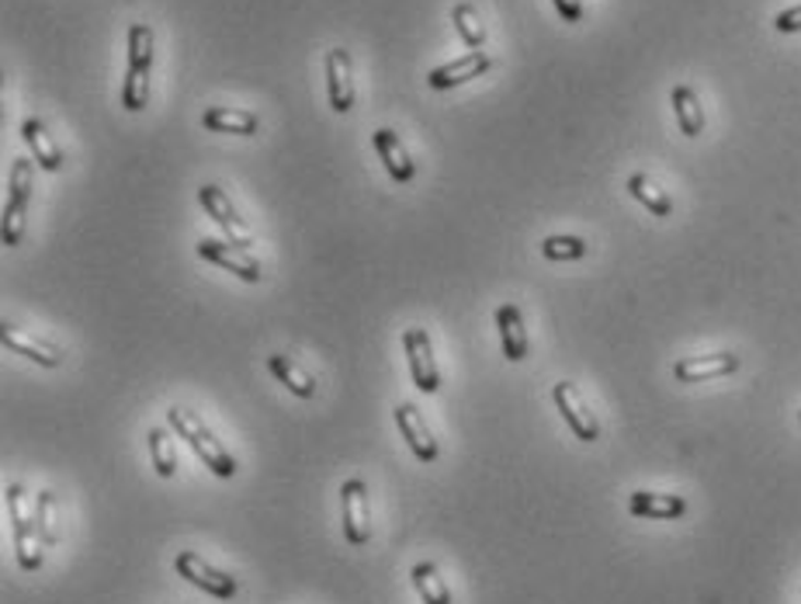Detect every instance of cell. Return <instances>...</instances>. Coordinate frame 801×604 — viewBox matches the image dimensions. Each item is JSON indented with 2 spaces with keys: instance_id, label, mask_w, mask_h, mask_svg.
Returning <instances> with one entry per match:
<instances>
[{
  "instance_id": "cell-1",
  "label": "cell",
  "mask_w": 801,
  "mask_h": 604,
  "mask_svg": "<svg viewBox=\"0 0 801 604\" xmlns=\"http://www.w3.org/2000/svg\"><path fill=\"white\" fill-rule=\"evenodd\" d=\"M167 425H171V431H177L181 441H188L191 452L205 462V469H212L219 479H233L240 473L233 452L225 449L209 428H205V420L198 414L184 410V407H171L167 410Z\"/></svg>"
},
{
  "instance_id": "cell-2",
  "label": "cell",
  "mask_w": 801,
  "mask_h": 604,
  "mask_svg": "<svg viewBox=\"0 0 801 604\" xmlns=\"http://www.w3.org/2000/svg\"><path fill=\"white\" fill-rule=\"evenodd\" d=\"M4 500H8V518H11V535H14V556H18V567L25 573H35L43 570V535H38V525H35V503L28 508V493L22 483H11L4 490Z\"/></svg>"
},
{
  "instance_id": "cell-3",
  "label": "cell",
  "mask_w": 801,
  "mask_h": 604,
  "mask_svg": "<svg viewBox=\"0 0 801 604\" xmlns=\"http://www.w3.org/2000/svg\"><path fill=\"white\" fill-rule=\"evenodd\" d=\"M150 70H153V28L132 25L129 28V67L121 80V108L142 112L150 105Z\"/></svg>"
},
{
  "instance_id": "cell-4",
  "label": "cell",
  "mask_w": 801,
  "mask_h": 604,
  "mask_svg": "<svg viewBox=\"0 0 801 604\" xmlns=\"http://www.w3.org/2000/svg\"><path fill=\"white\" fill-rule=\"evenodd\" d=\"M32 177H35V164L28 156H18L11 164V177H8V206H4V247H18L25 233V212L32 201Z\"/></svg>"
},
{
  "instance_id": "cell-5",
  "label": "cell",
  "mask_w": 801,
  "mask_h": 604,
  "mask_svg": "<svg viewBox=\"0 0 801 604\" xmlns=\"http://www.w3.org/2000/svg\"><path fill=\"white\" fill-rule=\"evenodd\" d=\"M340 525H344V538L355 549L368 546V538H372V508H368L364 479H347L340 487Z\"/></svg>"
},
{
  "instance_id": "cell-6",
  "label": "cell",
  "mask_w": 801,
  "mask_h": 604,
  "mask_svg": "<svg viewBox=\"0 0 801 604\" xmlns=\"http://www.w3.org/2000/svg\"><path fill=\"white\" fill-rule=\"evenodd\" d=\"M195 254L201 260H209V265L216 268H225L230 275H236L240 281H246V286H260V260L251 254V251H243L240 244H222V240H212V236H201L198 240V247Z\"/></svg>"
},
{
  "instance_id": "cell-7",
  "label": "cell",
  "mask_w": 801,
  "mask_h": 604,
  "mask_svg": "<svg viewBox=\"0 0 801 604\" xmlns=\"http://www.w3.org/2000/svg\"><path fill=\"white\" fill-rule=\"evenodd\" d=\"M403 351H406V365L414 375V386L420 393H438L441 390V372L434 361V345H430V334L423 327H409L403 330Z\"/></svg>"
},
{
  "instance_id": "cell-8",
  "label": "cell",
  "mask_w": 801,
  "mask_h": 604,
  "mask_svg": "<svg viewBox=\"0 0 801 604\" xmlns=\"http://www.w3.org/2000/svg\"><path fill=\"white\" fill-rule=\"evenodd\" d=\"M174 570H177L181 580H188L191 588L205 591L209 597H219V601H230V597H236V591H240V583L233 580V573L216 570L212 562H205L198 553H177Z\"/></svg>"
},
{
  "instance_id": "cell-9",
  "label": "cell",
  "mask_w": 801,
  "mask_h": 604,
  "mask_svg": "<svg viewBox=\"0 0 801 604\" xmlns=\"http://www.w3.org/2000/svg\"><path fill=\"white\" fill-rule=\"evenodd\" d=\"M552 403H556V410L562 414L569 431L577 434L580 441H597L601 438V420H597V414L587 407L583 393L572 386V382H556V386H552Z\"/></svg>"
},
{
  "instance_id": "cell-10",
  "label": "cell",
  "mask_w": 801,
  "mask_h": 604,
  "mask_svg": "<svg viewBox=\"0 0 801 604\" xmlns=\"http://www.w3.org/2000/svg\"><path fill=\"white\" fill-rule=\"evenodd\" d=\"M393 420H396V428H399L403 441L409 445V452H414L420 462H434V458L441 455L438 438H434V431L427 428V420H423V414L417 410V403H399V407L393 410Z\"/></svg>"
},
{
  "instance_id": "cell-11",
  "label": "cell",
  "mask_w": 801,
  "mask_h": 604,
  "mask_svg": "<svg viewBox=\"0 0 801 604\" xmlns=\"http://www.w3.org/2000/svg\"><path fill=\"white\" fill-rule=\"evenodd\" d=\"M743 358L732 351H718V355H701V358H681L673 365V379L684 382V386H697V382L708 379H725L732 372H739Z\"/></svg>"
},
{
  "instance_id": "cell-12",
  "label": "cell",
  "mask_w": 801,
  "mask_h": 604,
  "mask_svg": "<svg viewBox=\"0 0 801 604\" xmlns=\"http://www.w3.org/2000/svg\"><path fill=\"white\" fill-rule=\"evenodd\" d=\"M326 94H330V108L337 115H347L355 108V70L347 49L326 53Z\"/></svg>"
},
{
  "instance_id": "cell-13",
  "label": "cell",
  "mask_w": 801,
  "mask_h": 604,
  "mask_svg": "<svg viewBox=\"0 0 801 604\" xmlns=\"http://www.w3.org/2000/svg\"><path fill=\"white\" fill-rule=\"evenodd\" d=\"M198 201H201V209L209 212L216 223L230 233L240 247H251V230H246V219H240V212L233 209V201L225 198V191L222 188H216V185H201L198 188Z\"/></svg>"
},
{
  "instance_id": "cell-14",
  "label": "cell",
  "mask_w": 801,
  "mask_h": 604,
  "mask_svg": "<svg viewBox=\"0 0 801 604\" xmlns=\"http://www.w3.org/2000/svg\"><path fill=\"white\" fill-rule=\"evenodd\" d=\"M486 70H489V56L486 53H465L462 59H451V63L430 70L427 84L434 91H451L458 84H468V80H479Z\"/></svg>"
},
{
  "instance_id": "cell-15",
  "label": "cell",
  "mask_w": 801,
  "mask_h": 604,
  "mask_svg": "<svg viewBox=\"0 0 801 604\" xmlns=\"http://www.w3.org/2000/svg\"><path fill=\"white\" fill-rule=\"evenodd\" d=\"M372 147H375L379 160L385 164L388 177L399 181V185H409V181H414L417 164H414V160H409V153H406V147H403V139H399L393 129H375V132H372Z\"/></svg>"
},
{
  "instance_id": "cell-16",
  "label": "cell",
  "mask_w": 801,
  "mask_h": 604,
  "mask_svg": "<svg viewBox=\"0 0 801 604\" xmlns=\"http://www.w3.org/2000/svg\"><path fill=\"white\" fill-rule=\"evenodd\" d=\"M0 340H4V348H8L11 355L28 358V361H35V365H43V369H59V365H63V351L53 348V345H46V340L28 337L25 330H18V327H11V324L0 327Z\"/></svg>"
},
{
  "instance_id": "cell-17",
  "label": "cell",
  "mask_w": 801,
  "mask_h": 604,
  "mask_svg": "<svg viewBox=\"0 0 801 604\" xmlns=\"http://www.w3.org/2000/svg\"><path fill=\"white\" fill-rule=\"evenodd\" d=\"M628 514L631 518H646V521H676L687 514V500L676 493H649V490H635L628 497Z\"/></svg>"
},
{
  "instance_id": "cell-18",
  "label": "cell",
  "mask_w": 801,
  "mask_h": 604,
  "mask_svg": "<svg viewBox=\"0 0 801 604\" xmlns=\"http://www.w3.org/2000/svg\"><path fill=\"white\" fill-rule=\"evenodd\" d=\"M497 330H500L503 358L507 361H524L527 351H531V340H527V330H524V316H521L518 306H513V302L497 306Z\"/></svg>"
},
{
  "instance_id": "cell-19",
  "label": "cell",
  "mask_w": 801,
  "mask_h": 604,
  "mask_svg": "<svg viewBox=\"0 0 801 604\" xmlns=\"http://www.w3.org/2000/svg\"><path fill=\"white\" fill-rule=\"evenodd\" d=\"M201 126L222 136H254L260 129V118L246 108H205Z\"/></svg>"
},
{
  "instance_id": "cell-20",
  "label": "cell",
  "mask_w": 801,
  "mask_h": 604,
  "mask_svg": "<svg viewBox=\"0 0 801 604\" xmlns=\"http://www.w3.org/2000/svg\"><path fill=\"white\" fill-rule=\"evenodd\" d=\"M22 136H25V143H28L32 156L38 160V167L49 171V174H56L59 167H63V150H59V147L53 143V136H49V129H46L43 118H25Z\"/></svg>"
},
{
  "instance_id": "cell-21",
  "label": "cell",
  "mask_w": 801,
  "mask_h": 604,
  "mask_svg": "<svg viewBox=\"0 0 801 604\" xmlns=\"http://www.w3.org/2000/svg\"><path fill=\"white\" fill-rule=\"evenodd\" d=\"M673 115H676V126H681V132L687 139H697L705 132V108H701V101H697V91L687 88V84H676L673 94Z\"/></svg>"
},
{
  "instance_id": "cell-22",
  "label": "cell",
  "mask_w": 801,
  "mask_h": 604,
  "mask_svg": "<svg viewBox=\"0 0 801 604\" xmlns=\"http://www.w3.org/2000/svg\"><path fill=\"white\" fill-rule=\"evenodd\" d=\"M267 369H271V375L281 382V386H289L292 396H299V399H313L316 396V379L305 369H299L292 358L271 355V358H267Z\"/></svg>"
},
{
  "instance_id": "cell-23",
  "label": "cell",
  "mask_w": 801,
  "mask_h": 604,
  "mask_svg": "<svg viewBox=\"0 0 801 604\" xmlns=\"http://www.w3.org/2000/svg\"><path fill=\"white\" fill-rule=\"evenodd\" d=\"M35 525L46 546L63 542V508H59V497L53 490H43L35 497Z\"/></svg>"
},
{
  "instance_id": "cell-24",
  "label": "cell",
  "mask_w": 801,
  "mask_h": 604,
  "mask_svg": "<svg viewBox=\"0 0 801 604\" xmlns=\"http://www.w3.org/2000/svg\"><path fill=\"white\" fill-rule=\"evenodd\" d=\"M409 577H414V588H417L423 604H451V601H455V594H451V588H448V580L441 577V570L434 567V562H417Z\"/></svg>"
},
{
  "instance_id": "cell-25",
  "label": "cell",
  "mask_w": 801,
  "mask_h": 604,
  "mask_svg": "<svg viewBox=\"0 0 801 604\" xmlns=\"http://www.w3.org/2000/svg\"><path fill=\"white\" fill-rule=\"evenodd\" d=\"M628 195L639 201V206H646L652 216H660V219H666L673 212V198L660 185H655L649 174H631L628 177Z\"/></svg>"
},
{
  "instance_id": "cell-26",
  "label": "cell",
  "mask_w": 801,
  "mask_h": 604,
  "mask_svg": "<svg viewBox=\"0 0 801 604\" xmlns=\"http://www.w3.org/2000/svg\"><path fill=\"white\" fill-rule=\"evenodd\" d=\"M147 445H150V462L160 479H174L177 476V445L167 428H150L147 434Z\"/></svg>"
},
{
  "instance_id": "cell-27",
  "label": "cell",
  "mask_w": 801,
  "mask_h": 604,
  "mask_svg": "<svg viewBox=\"0 0 801 604\" xmlns=\"http://www.w3.org/2000/svg\"><path fill=\"white\" fill-rule=\"evenodd\" d=\"M451 25H455V32L462 35V43L468 49H483L486 46V25H483L479 11L472 4H455V11H451Z\"/></svg>"
},
{
  "instance_id": "cell-28",
  "label": "cell",
  "mask_w": 801,
  "mask_h": 604,
  "mask_svg": "<svg viewBox=\"0 0 801 604\" xmlns=\"http://www.w3.org/2000/svg\"><path fill=\"white\" fill-rule=\"evenodd\" d=\"M587 240L580 236H545L542 240V257L548 260H580L587 257Z\"/></svg>"
},
{
  "instance_id": "cell-29",
  "label": "cell",
  "mask_w": 801,
  "mask_h": 604,
  "mask_svg": "<svg viewBox=\"0 0 801 604\" xmlns=\"http://www.w3.org/2000/svg\"><path fill=\"white\" fill-rule=\"evenodd\" d=\"M774 28H777V32H785V35L801 32V4H794V8H788V11H780V14L774 18Z\"/></svg>"
},
{
  "instance_id": "cell-30",
  "label": "cell",
  "mask_w": 801,
  "mask_h": 604,
  "mask_svg": "<svg viewBox=\"0 0 801 604\" xmlns=\"http://www.w3.org/2000/svg\"><path fill=\"white\" fill-rule=\"evenodd\" d=\"M552 4H556L562 22H569V25H580L583 22V4H580V0H552Z\"/></svg>"
},
{
  "instance_id": "cell-31",
  "label": "cell",
  "mask_w": 801,
  "mask_h": 604,
  "mask_svg": "<svg viewBox=\"0 0 801 604\" xmlns=\"http://www.w3.org/2000/svg\"><path fill=\"white\" fill-rule=\"evenodd\" d=\"M798 425H801V414H798Z\"/></svg>"
}]
</instances>
